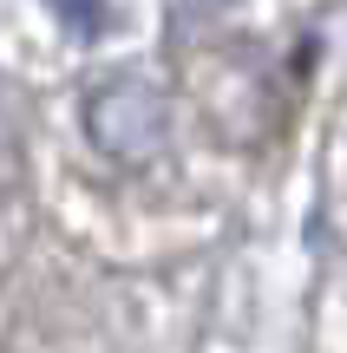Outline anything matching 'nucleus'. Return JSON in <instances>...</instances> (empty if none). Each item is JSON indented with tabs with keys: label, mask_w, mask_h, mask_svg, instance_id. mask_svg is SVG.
<instances>
[{
	"label": "nucleus",
	"mask_w": 347,
	"mask_h": 353,
	"mask_svg": "<svg viewBox=\"0 0 347 353\" xmlns=\"http://www.w3.org/2000/svg\"><path fill=\"white\" fill-rule=\"evenodd\" d=\"M46 13H52L72 39H99L105 26H112V7H105V0H46Z\"/></svg>",
	"instance_id": "nucleus-2"
},
{
	"label": "nucleus",
	"mask_w": 347,
	"mask_h": 353,
	"mask_svg": "<svg viewBox=\"0 0 347 353\" xmlns=\"http://www.w3.org/2000/svg\"><path fill=\"white\" fill-rule=\"evenodd\" d=\"M20 176V131H13V112H7V99H0V190Z\"/></svg>",
	"instance_id": "nucleus-3"
},
{
	"label": "nucleus",
	"mask_w": 347,
	"mask_h": 353,
	"mask_svg": "<svg viewBox=\"0 0 347 353\" xmlns=\"http://www.w3.org/2000/svg\"><path fill=\"white\" fill-rule=\"evenodd\" d=\"M79 125H86V144L105 164L144 170L170 144V92L157 79H144V72H105V79L86 85Z\"/></svg>",
	"instance_id": "nucleus-1"
}]
</instances>
